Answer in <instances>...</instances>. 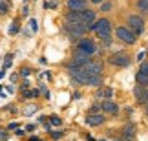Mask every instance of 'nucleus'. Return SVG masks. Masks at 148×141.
I'll use <instances>...</instances> for the list:
<instances>
[{
  "label": "nucleus",
  "mask_w": 148,
  "mask_h": 141,
  "mask_svg": "<svg viewBox=\"0 0 148 141\" xmlns=\"http://www.w3.org/2000/svg\"><path fill=\"white\" fill-rule=\"evenodd\" d=\"M135 9H137L139 15L143 17H148V0H135Z\"/></svg>",
  "instance_id": "2eb2a0df"
},
{
  "label": "nucleus",
  "mask_w": 148,
  "mask_h": 141,
  "mask_svg": "<svg viewBox=\"0 0 148 141\" xmlns=\"http://www.w3.org/2000/svg\"><path fill=\"white\" fill-rule=\"evenodd\" d=\"M135 101H137L139 106H148V86L143 90V94H141L139 97H135Z\"/></svg>",
  "instance_id": "dca6fc26"
},
{
  "label": "nucleus",
  "mask_w": 148,
  "mask_h": 141,
  "mask_svg": "<svg viewBox=\"0 0 148 141\" xmlns=\"http://www.w3.org/2000/svg\"><path fill=\"white\" fill-rule=\"evenodd\" d=\"M16 33H18V24H16V22H13V24H11V28H9V35H16Z\"/></svg>",
  "instance_id": "4be33fe9"
},
{
  "label": "nucleus",
  "mask_w": 148,
  "mask_h": 141,
  "mask_svg": "<svg viewBox=\"0 0 148 141\" xmlns=\"http://www.w3.org/2000/svg\"><path fill=\"white\" fill-rule=\"evenodd\" d=\"M90 75H104V63L99 59H90V63L82 66Z\"/></svg>",
  "instance_id": "6e6552de"
},
{
  "label": "nucleus",
  "mask_w": 148,
  "mask_h": 141,
  "mask_svg": "<svg viewBox=\"0 0 148 141\" xmlns=\"http://www.w3.org/2000/svg\"><path fill=\"white\" fill-rule=\"evenodd\" d=\"M139 72H141V73H145V75L148 77V61H143V63H141Z\"/></svg>",
  "instance_id": "6ab92c4d"
},
{
  "label": "nucleus",
  "mask_w": 148,
  "mask_h": 141,
  "mask_svg": "<svg viewBox=\"0 0 148 141\" xmlns=\"http://www.w3.org/2000/svg\"><path fill=\"white\" fill-rule=\"evenodd\" d=\"M49 136L53 138V139H60L62 136H64V132H60V130H55V132H49Z\"/></svg>",
  "instance_id": "5701e85b"
},
{
  "label": "nucleus",
  "mask_w": 148,
  "mask_h": 141,
  "mask_svg": "<svg viewBox=\"0 0 148 141\" xmlns=\"http://www.w3.org/2000/svg\"><path fill=\"white\" fill-rule=\"evenodd\" d=\"M145 114H146V117H148V106H145Z\"/></svg>",
  "instance_id": "c85d7f7f"
},
{
  "label": "nucleus",
  "mask_w": 148,
  "mask_h": 141,
  "mask_svg": "<svg viewBox=\"0 0 148 141\" xmlns=\"http://www.w3.org/2000/svg\"><path fill=\"white\" fill-rule=\"evenodd\" d=\"M106 123V116L102 112H97V114H88L86 116V125L88 127H101Z\"/></svg>",
  "instance_id": "9b49d317"
},
{
  "label": "nucleus",
  "mask_w": 148,
  "mask_h": 141,
  "mask_svg": "<svg viewBox=\"0 0 148 141\" xmlns=\"http://www.w3.org/2000/svg\"><path fill=\"white\" fill-rule=\"evenodd\" d=\"M145 55H146V52H141V53H137V61H139V63L143 61V57H145Z\"/></svg>",
  "instance_id": "bb28decb"
},
{
  "label": "nucleus",
  "mask_w": 148,
  "mask_h": 141,
  "mask_svg": "<svg viewBox=\"0 0 148 141\" xmlns=\"http://www.w3.org/2000/svg\"><path fill=\"white\" fill-rule=\"evenodd\" d=\"M88 2H90V6H97V8H99V6L104 2V0H88Z\"/></svg>",
  "instance_id": "b1692460"
},
{
  "label": "nucleus",
  "mask_w": 148,
  "mask_h": 141,
  "mask_svg": "<svg viewBox=\"0 0 148 141\" xmlns=\"http://www.w3.org/2000/svg\"><path fill=\"white\" fill-rule=\"evenodd\" d=\"M68 75L71 77L73 83L81 84V86H90L92 77H93V75H90L82 66H68Z\"/></svg>",
  "instance_id": "39448f33"
},
{
  "label": "nucleus",
  "mask_w": 148,
  "mask_h": 141,
  "mask_svg": "<svg viewBox=\"0 0 148 141\" xmlns=\"http://www.w3.org/2000/svg\"><path fill=\"white\" fill-rule=\"evenodd\" d=\"M113 33H115V37L121 41L123 44H126V46H135L137 44V35L130 30V28L126 26H117V28H113Z\"/></svg>",
  "instance_id": "0eeeda50"
},
{
  "label": "nucleus",
  "mask_w": 148,
  "mask_h": 141,
  "mask_svg": "<svg viewBox=\"0 0 148 141\" xmlns=\"http://www.w3.org/2000/svg\"><path fill=\"white\" fill-rule=\"evenodd\" d=\"M9 13V2L8 0H0V17Z\"/></svg>",
  "instance_id": "a211bd4d"
},
{
  "label": "nucleus",
  "mask_w": 148,
  "mask_h": 141,
  "mask_svg": "<svg viewBox=\"0 0 148 141\" xmlns=\"http://www.w3.org/2000/svg\"><path fill=\"white\" fill-rule=\"evenodd\" d=\"M90 31L97 37V41H104V39H110L112 37V31H113V24L108 17H101L90 26Z\"/></svg>",
  "instance_id": "f257e3e1"
},
{
  "label": "nucleus",
  "mask_w": 148,
  "mask_h": 141,
  "mask_svg": "<svg viewBox=\"0 0 148 141\" xmlns=\"http://www.w3.org/2000/svg\"><path fill=\"white\" fill-rule=\"evenodd\" d=\"M126 28H130L137 37H141L146 30V20L143 15H139L137 11L135 13H128L126 15Z\"/></svg>",
  "instance_id": "20e7f679"
},
{
  "label": "nucleus",
  "mask_w": 148,
  "mask_h": 141,
  "mask_svg": "<svg viewBox=\"0 0 148 141\" xmlns=\"http://www.w3.org/2000/svg\"><path fill=\"white\" fill-rule=\"evenodd\" d=\"M49 121H51V125H55V127H60V125H62V121H60L59 116H51Z\"/></svg>",
  "instance_id": "412c9836"
},
{
  "label": "nucleus",
  "mask_w": 148,
  "mask_h": 141,
  "mask_svg": "<svg viewBox=\"0 0 148 141\" xmlns=\"http://www.w3.org/2000/svg\"><path fill=\"white\" fill-rule=\"evenodd\" d=\"M20 73L26 77V75H29V70H27V68H22V70H20Z\"/></svg>",
  "instance_id": "cd10ccee"
},
{
  "label": "nucleus",
  "mask_w": 148,
  "mask_h": 141,
  "mask_svg": "<svg viewBox=\"0 0 148 141\" xmlns=\"http://www.w3.org/2000/svg\"><path fill=\"white\" fill-rule=\"evenodd\" d=\"M119 110H121V108H119V105L113 99H106V101L101 103V112L104 116H117Z\"/></svg>",
  "instance_id": "1a4fd4ad"
},
{
  "label": "nucleus",
  "mask_w": 148,
  "mask_h": 141,
  "mask_svg": "<svg viewBox=\"0 0 148 141\" xmlns=\"http://www.w3.org/2000/svg\"><path fill=\"white\" fill-rule=\"evenodd\" d=\"M106 61H108L110 66H113V68H128V66L134 63L132 55L126 53V52H123V50H119V52H112L106 57Z\"/></svg>",
  "instance_id": "f03ea898"
},
{
  "label": "nucleus",
  "mask_w": 148,
  "mask_h": 141,
  "mask_svg": "<svg viewBox=\"0 0 148 141\" xmlns=\"http://www.w3.org/2000/svg\"><path fill=\"white\" fill-rule=\"evenodd\" d=\"M146 53H148V50H146Z\"/></svg>",
  "instance_id": "c756f323"
},
{
  "label": "nucleus",
  "mask_w": 148,
  "mask_h": 141,
  "mask_svg": "<svg viewBox=\"0 0 148 141\" xmlns=\"http://www.w3.org/2000/svg\"><path fill=\"white\" fill-rule=\"evenodd\" d=\"M5 139H8V134H5L4 128H0V141H5Z\"/></svg>",
  "instance_id": "393cba45"
},
{
  "label": "nucleus",
  "mask_w": 148,
  "mask_h": 141,
  "mask_svg": "<svg viewBox=\"0 0 148 141\" xmlns=\"http://www.w3.org/2000/svg\"><path fill=\"white\" fill-rule=\"evenodd\" d=\"M135 132H137V127H135L134 123H126V125L121 128V138H119V141H134Z\"/></svg>",
  "instance_id": "9d476101"
},
{
  "label": "nucleus",
  "mask_w": 148,
  "mask_h": 141,
  "mask_svg": "<svg viewBox=\"0 0 148 141\" xmlns=\"http://www.w3.org/2000/svg\"><path fill=\"white\" fill-rule=\"evenodd\" d=\"M75 52L84 53V55H88V57H93V55L99 52V44L92 37H82L75 42Z\"/></svg>",
  "instance_id": "7ed1b4c3"
},
{
  "label": "nucleus",
  "mask_w": 148,
  "mask_h": 141,
  "mask_svg": "<svg viewBox=\"0 0 148 141\" xmlns=\"http://www.w3.org/2000/svg\"><path fill=\"white\" fill-rule=\"evenodd\" d=\"M97 112H101V103H95L90 106V110H88V114H97Z\"/></svg>",
  "instance_id": "aec40b11"
},
{
  "label": "nucleus",
  "mask_w": 148,
  "mask_h": 141,
  "mask_svg": "<svg viewBox=\"0 0 148 141\" xmlns=\"http://www.w3.org/2000/svg\"><path fill=\"white\" fill-rule=\"evenodd\" d=\"M90 59L92 57H88V55H84V53H79L73 50V55H71V61L68 63V66H84L86 63H90Z\"/></svg>",
  "instance_id": "f8f14e48"
},
{
  "label": "nucleus",
  "mask_w": 148,
  "mask_h": 141,
  "mask_svg": "<svg viewBox=\"0 0 148 141\" xmlns=\"http://www.w3.org/2000/svg\"><path fill=\"white\" fill-rule=\"evenodd\" d=\"M29 28H31V31L35 33V31H37V22H35V20H31V22H29Z\"/></svg>",
  "instance_id": "a878e982"
},
{
  "label": "nucleus",
  "mask_w": 148,
  "mask_h": 141,
  "mask_svg": "<svg viewBox=\"0 0 148 141\" xmlns=\"http://www.w3.org/2000/svg\"><path fill=\"white\" fill-rule=\"evenodd\" d=\"M112 9H113V0H104V2L99 6V11H101V13H110Z\"/></svg>",
  "instance_id": "f3484780"
},
{
  "label": "nucleus",
  "mask_w": 148,
  "mask_h": 141,
  "mask_svg": "<svg viewBox=\"0 0 148 141\" xmlns=\"http://www.w3.org/2000/svg\"><path fill=\"white\" fill-rule=\"evenodd\" d=\"M113 94H115V90L112 86H104V84H102L101 88H97V92H95V99H101V101L113 99Z\"/></svg>",
  "instance_id": "ddd939ff"
},
{
  "label": "nucleus",
  "mask_w": 148,
  "mask_h": 141,
  "mask_svg": "<svg viewBox=\"0 0 148 141\" xmlns=\"http://www.w3.org/2000/svg\"><path fill=\"white\" fill-rule=\"evenodd\" d=\"M66 8L70 11H82L90 8V2L88 0H66Z\"/></svg>",
  "instance_id": "4468645a"
},
{
  "label": "nucleus",
  "mask_w": 148,
  "mask_h": 141,
  "mask_svg": "<svg viewBox=\"0 0 148 141\" xmlns=\"http://www.w3.org/2000/svg\"><path fill=\"white\" fill-rule=\"evenodd\" d=\"M62 30L68 37L71 39V41H79V39L86 37V33L90 31L84 24H79V22H64V26H62Z\"/></svg>",
  "instance_id": "423d86ee"
}]
</instances>
